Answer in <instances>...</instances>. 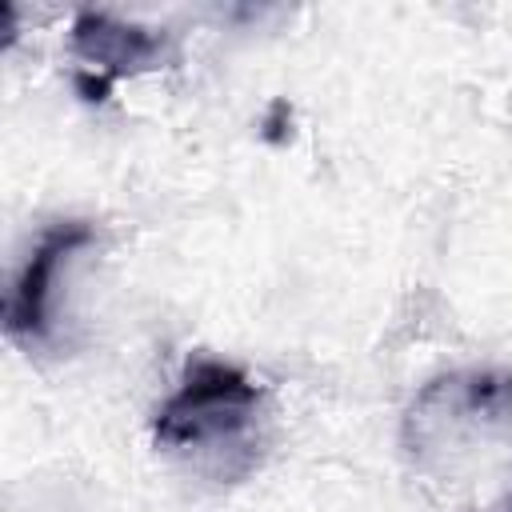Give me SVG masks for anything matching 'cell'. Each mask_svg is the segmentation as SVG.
I'll use <instances>...</instances> for the list:
<instances>
[{"label": "cell", "mask_w": 512, "mask_h": 512, "mask_svg": "<svg viewBox=\"0 0 512 512\" xmlns=\"http://www.w3.org/2000/svg\"><path fill=\"white\" fill-rule=\"evenodd\" d=\"M260 388L232 364L196 360L184 372V384L160 404L152 436L160 448H204L240 440L260 408Z\"/></svg>", "instance_id": "cell-1"}, {"label": "cell", "mask_w": 512, "mask_h": 512, "mask_svg": "<svg viewBox=\"0 0 512 512\" xmlns=\"http://www.w3.org/2000/svg\"><path fill=\"white\" fill-rule=\"evenodd\" d=\"M84 244H92V224L84 220H60L52 224L40 244L32 248V256L24 260L16 284H12V296H8V308H4V328L8 336L16 340H40L48 332V296H52V280H56V268L80 252Z\"/></svg>", "instance_id": "cell-2"}, {"label": "cell", "mask_w": 512, "mask_h": 512, "mask_svg": "<svg viewBox=\"0 0 512 512\" xmlns=\"http://www.w3.org/2000/svg\"><path fill=\"white\" fill-rule=\"evenodd\" d=\"M72 52L84 60V72L120 80L156 68L168 52V36L144 24H124L108 12H80L72 20Z\"/></svg>", "instance_id": "cell-3"}, {"label": "cell", "mask_w": 512, "mask_h": 512, "mask_svg": "<svg viewBox=\"0 0 512 512\" xmlns=\"http://www.w3.org/2000/svg\"><path fill=\"white\" fill-rule=\"evenodd\" d=\"M504 512H512V500H508V504H504Z\"/></svg>", "instance_id": "cell-4"}]
</instances>
